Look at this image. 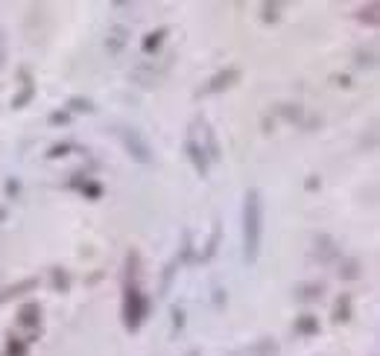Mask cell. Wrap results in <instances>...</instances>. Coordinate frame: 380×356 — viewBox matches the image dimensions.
I'll return each mask as SVG.
<instances>
[{"label": "cell", "instance_id": "obj_1", "mask_svg": "<svg viewBox=\"0 0 380 356\" xmlns=\"http://www.w3.org/2000/svg\"><path fill=\"white\" fill-rule=\"evenodd\" d=\"M260 240H264V202L252 187L243 202V257L246 263H255L260 257Z\"/></svg>", "mask_w": 380, "mask_h": 356}, {"label": "cell", "instance_id": "obj_2", "mask_svg": "<svg viewBox=\"0 0 380 356\" xmlns=\"http://www.w3.org/2000/svg\"><path fill=\"white\" fill-rule=\"evenodd\" d=\"M147 313H150V301H147V295L140 292L135 283L132 287H126V301H123V321H126V330H140V324H144V318H147Z\"/></svg>", "mask_w": 380, "mask_h": 356}, {"label": "cell", "instance_id": "obj_3", "mask_svg": "<svg viewBox=\"0 0 380 356\" xmlns=\"http://www.w3.org/2000/svg\"><path fill=\"white\" fill-rule=\"evenodd\" d=\"M117 137H121V144L126 147V152H129L135 161H140V163H150V161H152V149H150V144H147V137L140 134L138 129L121 126V129H117Z\"/></svg>", "mask_w": 380, "mask_h": 356}, {"label": "cell", "instance_id": "obj_4", "mask_svg": "<svg viewBox=\"0 0 380 356\" xmlns=\"http://www.w3.org/2000/svg\"><path fill=\"white\" fill-rule=\"evenodd\" d=\"M184 152H187L190 161H194L196 173H199V176H208V163H211V158H208L205 147L199 144V140H196L194 134H187V140H184Z\"/></svg>", "mask_w": 380, "mask_h": 356}, {"label": "cell", "instance_id": "obj_5", "mask_svg": "<svg viewBox=\"0 0 380 356\" xmlns=\"http://www.w3.org/2000/svg\"><path fill=\"white\" fill-rule=\"evenodd\" d=\"M237 79H240V70H237V67H225V70H220L217 76H211V82L202 88V93H220L225 88H231Z\"/></svg>", "mask_w": 380, "mask_h": 356}, {"label": "cell", "instance_id": "obj_6", "mask_svg": "<svg viewBox=\"0 0 380 356\" xmlns=\"http://www.w3.org/2000/svg\"><path fill=\"white\" fill-rule=\"evenodd\" d=\"M316 257L322 260V263H330V260H337V257H340L337 243L330 240L328 234H319V236H316Z\"/></svg>", "mask_w": 380, "mask_h": 356}, {"label": "cell", "instance_id": "obj_7", "mask_svg": "<svg viewBox=\"0 0 380 356\" xmlns=\"http://www.w3.org/2000/svg\"><path fill=\"white\" fill-rule=\"evenodd\" d=\"M38 321H41V306L35 301L23 304L21 310H18V324L21 327H38Z\"/></svg>", "mask_w": 380, "mask_h": 356}, {"label": "cell", "instance_id": "obj_8", "mask_svg": "<svg viewBox=\"0 0 380 356\" xmlns=\"http://www.w3.org/2000/svg\"><path fill=\"white\" fill-rule=\"evenodd\" d=\"M126 41H129V30L126 27H114L111 33H108V38H106V50L114 56V53H121L123 47H126Z\"/></svg>", "mask_w": 380, "mask_h": 356}, {"label": "cell", "instance_id": "obj_9", "mask_svg": "<svg viewBox=\"0 0 380 356\" xmlns=\"http://www.w3.org/2000/svg\"><path fill=\"white\" fill-rule=\"evenodd\" d=\"M296 333H298V336H316V333H319V318H316V316H301V318H296Z\"/></svg>", "mask_w": 380, "mask_h": 356}, {"label": "cell", "instance_id": "obj_10", "mask_svg": "<svg viewBox=\"0 0 380 356\" xmlns=\"http://www.w3.org/2000/svg\"><path fill=\"white\" fill-rule=\"evenodd\" d=\"M167 27H161V30H155V33H150L147 38H144V44H140V47H144V53H155L158 50V47L164 44V38H167Z\"/></svg>", "mask_w": 380, "mask_h": 356}, {"label": "cell", "instance_id": "obj_11", "mask_svg": "<svg viewBox=\"0 0 380 356\" xmlns=\"http://www.w3.org/2000/svg\"><path fill=\"white\" fill-rule=\"evenodd\" d=\"M334 321H351V295H342L334 306Z\"/></svg>", "mask_w": 380, "mask_h": 356}, {"label": "cell", "instance_id": "obj_12", "mask_svg": "<svg viewBox=\"0 0 380 356\" xmlns=\"http://www.w3.org/2000/svg\"><path fill=\"white\" fill-rule=\"evenodd\" d=\"M325 292V287H322V283H301V287L296 289V295L298 298H304V301H311V298H319Z\"/></svg>", "mask_w": 380, "mask_h": 356}, {"label": "cell", "instance_id": "obj_13", "mask_svg": "<svg viewBox=\"0 0 380 356\" xmlns=\"http://www.w3.org/2000/svg\"><path fill=\"white\" fill-rule=\"evenodd\" d=\"M33 97H35V88H33V85H27V88H23V91L18 93V97L12 100V108H23V105H27Z\"/></svg>", "mask_w": 380, "mask_h": 356}, {"label": "cell", "instance_id": "obj_14", "mask_svg": "<svg viewBox=\"0 0 380 356\" xmlns=\"http://www.w3.org/2000/svg\"><path fill=\"white\" fill-rule=\"evenodd\" d=\"M363 23H369V27H377V4H369L366 9H360V15H357Z\"/></svg>", "mask_w": 380, "mask_h": 356}, {"label": "cell", "instance_id": "obj_15", "mask_svg": "<svg viewBox=\"0 0 380 356\" xmlns=\"http://www.w3.org/2000/svg\"><path fill=\"white\" fill-rule=\"evenodd\" d=\"M67 108H70V111H94V103L85 100V97H70V100H67Z\"/></svg>", "mask_w": 380, "mask_h": 356}, {"label": "cell", "instance_id": "obj_16", "mask_svg": "<svg viewBox=\"0 0 380 356\" xmlns=\"http://www.w3.org/2000/svg\"><path fill=\"white\" fill-rule=\"evenodd\" d=\"M345 280H354V277H357L360 275V263H357V260H348V263L342 266V272H340Z\"/></svg>", "mask_w": 380, "mask_h": 356}, {"label": "cell", "instance_id": "obj_17", "mask_svg": "<svg viewBox=\"0 0 380 356\" xmlns=\"http://www.w3.org/2000/svg\"><path fill=\"white\" fill-rule=\"evenodd\" d=\"M85 196H91V199H100V193H103V187L100 184H91V181H85V184H77Z\"/></svg>", "mask_w": 380, "mask_h": 356}, {"label": "cell", "instance_id": "obj_18", "mask_svg": "<svg viewBox=\"0 0 380 356\" xmlns=\"http://www.w3.org/2000/svg\"><path fill=\"white\" fill-rule=\"evenodd\" d=\"M30 289H35V280H33V277H30V280H23V283H18V287H12V289H6L4 298L15 295V292H30Z\"/></svg>", "mask_w": 380, "mask_h": 356}, {"label": "cell", "instance_id": "obj_19", "mask_svg": "<svg viewBox=\"0 0 380 356\" xmlns=\"http://www.w3.org/2000/svg\"><path fill=\"white\" fill-rule=\"evenodd\" d=\"M278 12H281L278 4H264V21H267V23H275V21H278Z\"/></svg>", "mask_w": 380, "mask_h": 356}, {"label": "cell", "instance_id": "obj_20", "mask_svg": "<svg viewBox=\"0 0 380 356\" xmlns=\"http://www.w3.org/2000/svg\"><path fill=\"white\" fill-rule=\"evenodd\" d=\"M70 149H74L70 144H56V147H50V152H47V158H62V155H65V152H70Z\"/></svg>", "mask_w": 380, "mask_h": 356}, {"label": "cell", "instance_id": "obj_21", "mask_svg": "<svg viewBox=\"0 0 380 356\" xmlns=\"http://www.w3.org/2000/svg\"><path fill=\"white\" fill-rule=\"evenodd\" d=\"M53 283H56V289H67V287H70V283H67V275H65L62 269L53 272Z\"/></svg>", "mask_w": 380, "mask_h": 356}, {"label": "cell", "instance_id": "obj_22", "mask_svg": "<svg viewBox=\"0 0 380 356\" xmlns=\"http://www.w3.org/2000/svg\"><path fill=\"white\" fill-rule=\"evenodd\" d=\"M23 353H27V345L18 342V339H12V342H9V356H23Z\"/></svg>", "mask_w": 380, "mask_h": 356}, {"label": "cell", "instance_id": "obj_23", "mask_svg": "<svg viewBox=\"0 0 380 356\" xmlns=\"http://www.w3.org/2000/svg\"><path fill=\"white\" fill-rule=\"evenodd\" d=\"M67 120H70V111H56V114H50V123H53V126H59V123L65 126Z\"/></svg>", "mask_w": 380, "mask_h": 356}, {"label": "cell", "instance_id": "obj_24", "mask_svg": "<svg viewBox=\"0 0 380 356\" xmlns=\"http://www.w3.org/2000/svg\"><path fill=\"white\" fill-rule=\"evenodd\" d=\"M173 324L176 327H184V310H179V306L173 310Z\"/></svg>", "mask_w": 380, "mask_h": 356}, {"label": "cell", "instance_id": "obj_25", "mask_svg": "<svg viewBox=\"0 0 380 356\" xmlns=\"http://www.w3.org/2000/svg\"><path fill=\"white\" fill-rule=\"evenodd\" d=\"M18 190H21V184H18V181H9V184H6V193H9V196H15Z\"/></svg>", "mask_w": 380, "mask_h": 356}, {"label": "cell", "instance_id": "obj_26", "mask_svg": "<svg viewBox=\"0 0 380 356\" xmlns=\"http://www.w3.org/2000/svg\"><path fill=\"white\" fill-rule=\"evenodd\" d=\"M316 187H322V181L316 176H311V181H307V190H316Z\"/></svg>", "mask_w": 380, "mask_h": 356}, {"label": "cell", "instance_id": "obj_27", "mask_svg": "<svg viewBox=\"0 0 380 356\" xmlns=\"http://www.w3.org/2000/svg\"><path fill=\"white\" fill-rule=\"evenodd\" d=\"M4 217H6V210H4V207H0V219H4Z\"/></svg>", "mask_w": 380, "mask_h": 356}]
</instances>
